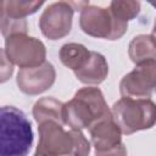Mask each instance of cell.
I'll return each instance as SVG.
<instances>
[{
  "instance_id": "obj_1",
  "label": "cell",
  "mask_w": 156,
  "mask_h": 156,
  "mask_svg": "<svg viewBox=\"0 0 156 156\" xmlns=\"http://www.w3.org/2000/svg\"><path fill=\"white\" fill-rule=\"evenodd\" d=\"M32 123L15 106L0 108V156H27L33 144Z\"/></svg>"
},
{
  "instance_id": "obj_2",
  "label": "cell",
  "mask_w": 156,
  "mask_h": 156,
  "mask_svg": "<svg viewBox=\"0 0 156 156\" xmlns=\"http://www.w3.org/2000/svg\"><path fill=\"white\" fill-rule=\"evenodd\" d=\"M111 112L102 91L96 87H84L65 102V124L71 129L90 128L96 121Z\"/></svg>"
},
{
  "instance_id": "obj_3",
  "label": "cell",
  "mask_w": 156,
  "mask_h": 156,
  "mask_svg": "<svg viewBox=\"0 0 156 156\" xmlns=\"http://www.w3.org/2000/svg\"><path fill=\"white\" fill-rule=\"evenodd\" d=\"M111 112L126 135L150 129L156 124V104L151 99L122 96L112 105Z\"/></svg>"
},
{
  "instance_id": "obj_4",
  "label": "cell",
  "mask_w": 156,
  "mask_h": 156,
  "mask_svg": "<svg viewBox=\"0 0 156 156\" xmlns=\"http://www.w3.org/2000/svg\"><path fill=\"white\" fill-rule=\"evenodd\" d=\"M79 27L90 37L117 40L126 34L128 23L117 20L108 7L87 5L80 11Z\"/></svg>"
},
{
  "instance_id": "obj_5",
  "label": "cell",
  "mask_w": 156,
  "mask_h": 156,
  "mask_svg": "<svg viewBox=\"0 0 156 156\" xmlns=\"http://www.w3.org/2000/svg\"><path fill=\"white\" fill-rule=\"evenodd\" d=\"M4 51L10 62L20 68L37 67L45 62L46 48L44 43L27 33H17L5 38Z\"/></svg>"
},
{
  "instance_id": "obj_6",
  "label": "cell",
  "mask_w": 156,
  "mask_h": 156,
  "mask_svg": "<svg viewBox=\"0 0 156 156\" xmlns=\"http://www.w3.org/2000/svg\"><path fill=\"white\" fill-rule=\"evenodd\" d=\"M39 141L33 156H69L73 151L72 130H65L63 124L46 121L38 124Z\"/></svg>"
},
{
  "instance_id": "obj_7",
  "label": "cell",
  "mask_w": 156,
  "mask_h": 156,
  "mask_svg": "<svg viewBox=\"0 0 156 156\" xmlns=\"http://www.w3.org/2000/svg\"><path fill=\"white\" fill-rule=\"evenodd\" d=\"M76 7L69 1L50 4L39 17V28L50 40H58L71 33Z\"/></svg>"
},
{
  "instance_id": "obj_8",
  "label": "cell",
  "mask_w": 156,
  "mask_h": 156,
  "mask_svg": "<svg viewBox=\"0 0 156 156\" xmlns=\"http://www.w3.org/2000/svg\"><path fill=\"white\" fill-rule=\"evenodd\" d=\"M156 88V60H149L135 66L119 83L122 96L134 99H150Z\"/></svg>"
},
{
  "instance_id": "obj_9",
  "label": "cell",
  "mask_w": 156,
  "mask_h": 156,
  "mask_svg": "<svg viewBox=\"0 0 156 156\" xmlns=\"http://www.w3.org/2000/svg\"><path fill=\"white\" fill-rule=\"evenodd\" d=\"M56 80V71L52 63L45 61L37 67L21 68L17 73L16 83L18 89L26 95H39L50 89Z\"/></svg>"
},
{
  "instance_id": "obj_10",
  "label": "cell",
  "mask_w": 156,
  "mask_h": 156,
  "mask_svg": "<svg viewBox=\"0 0 156 156\" xmlns=\"http://www.w3.org/2000/svg\"><path fill=\"white\" fill-rule=\"evenodd\" d=\"M89 133L95 152H105L122 144V130L116 123L112 112L96 121L89 128Z\"/></svg>"
},
{
  "instance_id": "obj_11",
  "label": "cell",
  "mask_w": 156,
  "mask_h": 156,
  "mask_svg": "<svg viewBox=\"0 0 156 156\" xmlns=\"http://www.w3.org/2000/svg\"><path fill=\"white\" fill-rule=\"evenodd\" d=\"M108 74V63L104 55L96 51H91L87 63L77 72H74L76 78L87 84L88 87L99 85L102 83Z\"/></svg>"
},
{
  "instance_id": "obj_12",
  "label": "cell",
  "mask_w": 156,
  "mask_h": 156,
  "mask_svg": "<svg viewBox=\"0 0 156 156\" xmlns=\"http://www.w3.org/2000/svg\"><path fill=\"white\" fill-rule=\"evenodd\" d=\"M32 115L38 124L46 121L65 124V104L52 96H44L35 101Z\"/></svg>"
},
{
  "instance_id": "obj_13",
  "label": "cell",
  "mask_w": 156,
  "mask_h": 156,
  "mask_svg": "<svg viewBox=\"0 0 156 156\" xmlns=\"http://www.w3.org/2000/svg\"><path fill=\"white\" fill-rule=\"evenodd\" d=\"M128 55L135 65L149 60H156V40L151 34H139L134 37L128 46Z\"/></svg>"
},
{
  "instance_id": "obj_14",
  "label": "cell",
  "mask_w": 156,
  "mask_h": 156,
  "mask_svg": "<svg viewBox=\"0 0 156 156\" xmlns=\"http://www.w3.org/2000/svg\"><path fill=\"white\" fill-rule=\"evenodd\" d=\"M91 51L88 50L83 44L67 43L60 49V61L63 66L72 69L73 72L79 71L89 60Z\"/></svg>"
},
{
  "instance_id": "obj_15",
  "label": "cell",
  "mask_w": 156,
  "mask_h": 156,
  "mask_svg": "<svg viewBox=\"0 0 156 156\" xmlns=\"http://www.w3.org/2000/svg\"><path fill=\"white\" fill-rule=\"evenodd\" d=\"M44 1H23V0H2L0 5V16L11 20H26L27 16L35 13Z\"/></svg>"
},
{
  "instance_id": "obj_16",
  "label": "cell",
  "mask_w": 156,
  "mask_h": 156,
  "mask_svg": "<svg viewBox=\"0 0 156 156\" xmlns=\"http://www.w3.org/2000/svg\"><path fill=\"white\" fill-rule=\"evenodd\" d=\"M140 6H141V4L139 1H133V0H113V1L110 2L108 9L111 10L112 15L117 20L128 23L129 21L134 20L139 15Z\"/></svg>"
},
{
  "instance_id": "obj_17",
  "label": "cell",
  "mask_w": 156,
  "mask_h": 156,
  "mask_svg": "<svg viewBox=\"0 0 156 156\" xmlns=\"http://www.w3.org/2000/svg\"><path fill=\"white\" fill-rule=\"evenodd\" d=\"M27 21L26 20H11L0 16V29L4 38H7L17 33H27Z\"/></svg>"
},
{
  "instance_id": "obj_18",
  "label": "cell",
  "mask_w": 156,
  "mask_h": 156,
  "mask_svg": "<svg viewBox=\"0 0 156 156\" xmlns=\"http://www.w3.org/2000/svg\"><path fill=\"white\" fill-rule=\"evenodd\" d=\"M71 130H72L73 138H74V146H73V151L69 156H89L90 143L84 136L82 130H77V129H71Z\"/></svg>"
},
{
  "instance_id": "obj_19",
  "label": "cell",
  "mask_w": 156,
  "mask_h": 156,
  "mask_svg": "<svg viewBox=\"0 0 156 156\" xmlns=\"http://www.w3.org/2000/svg\"><path fill=\"white\" fill-rule=\"evenodd\" d=\"M1 83H5L9 78H11L12 73H13V63L9 61L4 49H1Z\"/></svg>"
},
{
  "instance_id": "obj_20",
  "label": "cell",
  "mask_w": 156,
  "mask_h": 156,
  "mask_svg": "<svg viewBox=\"0 0 156 156\" xmlns=\"http://www.w3.org/2000/svg\"><path fill=\"white\" fill-rule=\"evenodd\" d=\"M127 155H128L127 147L123 143L121 145H118L117 147H113L105 152H95V156H127Z\"/></svg>"
},
{
  "instance_id": "obj_21",
  "label": "cell",
  "mask_w": 156,
  "mask_h": 156,
  "mask_svg": "<svg viewBox=\"0 0 156 156\" xmlns=\"http://www.w3.org/2000/svg\"><path fill=\"white\" fill-rule=\"evenodd\" d=\"M154 38H155V40H156V18H155V22H154V28H152V34H151Z\"/></svg>"
},
{
  "instance_id": "obj_22",
  "label": "cell",
  "mask_w": 156,
  "mask_h": 156,
  "mask_svg": "<svg viewBox=\"0 0 156 156\" xmlns=\"http://www.w3.org/2000/svg\"><path fill=\"white\" fill-rule=\"evenodd\" d=\"M151 5H152L154 7H156V2H151Z\"/></svg>"
},
{
  "instance_id": "obj_23",
  "label": "cell",
  "mask_w": 156,
  "mask_h": 156,
  "mask_svg": "<svg viewBox=\"0 0 156 156\" xmlns=\"http://www.w3.org/2000/svg\"><path fill=\"white\" fill-rule=\"evenodd\" d=\"M155 90H156V88H155Z\"/></svg>"
}]
</instances>
